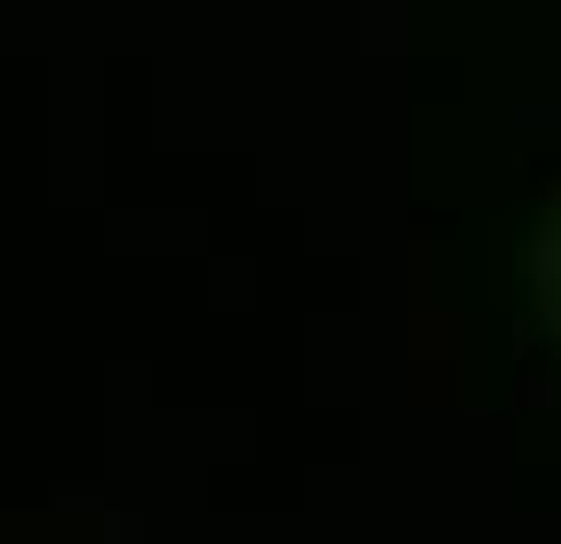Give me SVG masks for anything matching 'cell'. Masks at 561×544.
Masks as SVG:
<instances>
[{"instance_id":"cell-1","label":"cell","mask_w":561,"mask_h":544,"mask_svg":"<svg viewBox=\"0 0 561 544\" xmlns=\"http://www.w3.org/2000/svg\"><path fill=\"white\" fill-rule=\"evenodd\" d=\"M529 273H538V313L553 328V345H561V200H553V217L538 232V256H529Z\"/></svg>"}]
</instances>
